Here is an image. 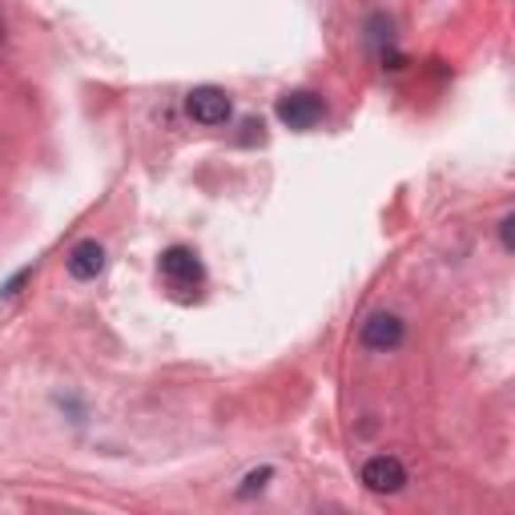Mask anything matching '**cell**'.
I'll return each mask as SVG.
<instances>
[{"label": "cell", "instance_id": "cell-9", "mask_svg": "<svg viewBox=\"0 0 515 515\" xmlns=\"http://www.w3.org/2000/svg\"><path fill=\"white\" fill-rule=\"evenodd\" d=\"M511 226H515V218L507 214V218L499 222V234H503V246H507V250H511Z\"/></svg>", "mask_w": 515, "mask_h": 515}, {"label": "cell", "instance_id": "cell-5", "mask_svg": "<svg viewBox=\"0 0 515 515\" xmlns=\"http://www.w3.org/2000/svg\"><path fill=\"white\" fill-rule=\"evenodd\" d=\"M402 334H407V326H402L399 315H371L363 323V342L371 350H394L402 342Z\"/></svg>", "mask_w": 515, "mask_h": 515}, {"label": "cell", "instance_id": "cell-6", "mask_svg": "<svg viewBox=\"0 0 515 515\" xmlns=\"http://www.w3.org/2000/svg\"><path fill=\"white\" fill-rule=\"evenodd\" d=\"M65 266H69V274H73V278H81V282L97 278V274L105 270V246L93 242V238H85V242H77L69 250Z\"/></svg>", "mask_w": 515, "mask_h": 515}, {"label": "cell", "instance_id": "cell-7", "mask_svg": "<svg viewBox=\"0 0 515 515\" xmlns=\"http://www.w3.org/2000/svg\"><path fill=\"white\" fill-rule=\"evenodd\" d=\"M270 467H262V472H250V475H246V483H242V488H238V495H254V491H262V483L266 480H270Z\"/></svg>", "mask_w": 515, "mask_h": 515}, {"label": "cell", "instance_id": "cell-4", "mask_svg": "<svg viewBox=\"0 0 515 515\" xmlns=\"http://www.w3.org/2000/svg\"><path fill=\"white\" fill-rule=\"evenodd\" d=\"M363 483H367V491H375V495H394V491H402V483H407V467H402L394 455H375V459L363 463Z\"/></svg>", "mask_w": 515, "mask_h": 515}, {"label": "cell", "instance_id": "cell-8", "mask_svg": "<svg viewBox=\"0 0 515 515\" xmlns=\"http://www.w3.org/2000/svg\"><path fill=\"white\" fill-rule=\"evenodd\" d=\"M28 278H33V270H20V274H17V278H12V282H4V290H0V294H4V298H12V294H17L20 286H25Z\"/></svg>", "mask_w": 515, "mask_h": 515}, {"label": "cell", "instance_id": "cell-3", "mask_svg": "<svg viewBox=\"0 0 515 515\" xmlns=\"http://www.w3.org/2000/svg\"><path fill=\"white\" fill-rule=\"evenodd\" d=\"M185 109H190V117L198 125H226L230 113H234L226 89H218V85H198L185 97Z\"/></svg>", "mask_w": 515, "mask_h": 515}, {"label": "cell", "instance_id": "cell-2", "mask_svg": "<svg viewBox=\"0 0 515 515\" xmlns=\"http://www.w3.org/2000/svg\"><path fill=\"white\" fill-rule=\"evenodd\" d=\"M323 117H326V105H323V97L318 93L298 89V93H286L278 101V121L290 125V129H315Z\"/></svg>", "mask_w": 515, "mask_h": 515}, {"label": "cell", "instance_id": "cell-1", "mask_svg": "<svg viewBox=\"0 0 515 515\" xmlns=\"http://www.w3.org/2000/svg\"><path fill=\"white\" fill-rule=\"evenodd\" d=\"M161 278H166L174 290H182V294H193V290L201 286L198 254H193L190 246H169V250L161 254Z\"/></svg>", "mask_w": 515, "mask_h": 515}]
</instances>
